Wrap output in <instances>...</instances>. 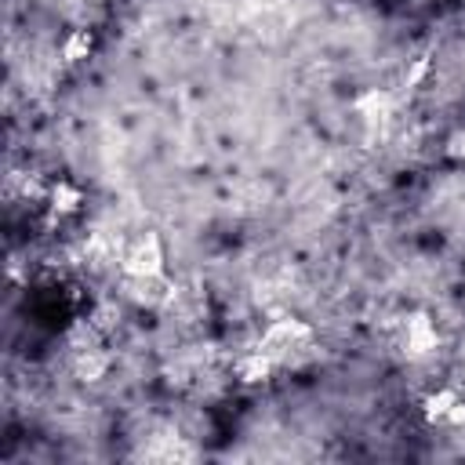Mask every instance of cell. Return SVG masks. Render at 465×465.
Returning <instances> with one entry per match:
<instances>
[{
    "mask_svg": "<svg viewBox=\"0 0 465 465\" xmlns=\"http://www.w3.org/2000/svg\"><path fill=\"white\" fill-rule=\"evenodd\" d=\"M309 345H312V331H309L302 320H291V316L272 320V323L265 327L262 341H258V349L269 352L276 363H280V360H291V356H298V352H305Z\"/></svg>",
    "mask_w": 465,
    "mask_h": 465,
    "instance_id": "6da1fadb",
    "label": "cell"
},
{
    "mask_svg": "<svg viewBox=\"0 0 465 465\" xmlns=\"http://www.w3.org/2000/svg\"><path fill=\"white\" fill-rule=\"evenodd\" d=\"M124 272L127 276H160L163 272V247L153 232L145 236H134L127 247H124V258H120Z\"/></svg>",
    "mask_w": 465,
    "mask_h": 465,
    "instance_id": "7a4b0ae2",
    "label": "cell"
},
{
    "mask_svg": "<svg viewBox=\"0 0 465 465\" xmlns=\"http://www.w3.org/2000/svg\"><path fill=\"white\" fill-rule=\"evenodd\" d=\"M400 338H403V352H407V356H425V352L436 349V327H432L429 316H411V320H403Z\"/></svg>",
    "mask_w": 465,
    "mask_h": 465,
    "instance_id": "3957f363",
    "label": "cell"
},
{
    "mask_svg": "<svg viewBox=\"0 0 465 465\" xmlns=\"http://www.w3.org/2000/svg\"><path fill=\"white\" fill-rule=\"evenodd\" d=\"M356 116L367 124V131H385V124H389V116H392L389 94H378V91L363 94V98L356 102Z\"/></svg>",
    "mask_w": 465,
    "mask_h": 465,
    "instance_id": "277c9868",
    "label": "cell"
},
{
    "mask_svg": "<svg viewBox=\"0 0 465 465\" xmlns=\"http://www.w3.org/2000/svg\"><path fill=\"white\" fill-rule=\"evenodd\" d=\"M272 371H276V360H272L269 352H262V349L247 352V356L236 363V378H240V381H247V385L269 381V374H272Z\"/></svg>",
    "mask_w": 465,
    "mask_h": 465,
    "instance_id": "5b68a950",
    "label": "cell"
},
{
    "mask_svg": "<svg viewBox=\"0 0 465 465\" xmlns=\"http://www.w3.org/2000/svg\"><path fill=\"white\" fill-rule=\"evenodd\" d=\"M73 367H76V374L84 381H98L105 374V367H109V356L102 349H94V345H80L76 356H73Z\"/></svg>",
    "mask_w": 465,
    "mask_h": 465,
    "instance_id": "8992f818",
    "label": "cell"
},
{
    "mask_svg": "<svg viewBox=\"0 0 465 465\" xmlns=\"http://www.w3.org/2000/svg\"><path fill=\"white\" fill-rule=\"evenodd\" d=\"M454 403H458V396H454L450 389H440V392H432V396L425 400V418H429V421H447L450 411H454Z\"/></svg>",
    "mask_w": 465,
    "mask_h": 465,
    "instance_id": "52a82bcc",
    "label": "cell"
},
{
    "mask_svg": "<svg viewBox=\"0 0 465 465\" xmlns=\"http://www.w3.org/2000/svg\"><path fill=\"white\" fill-rule=\"evenodd\" d=\"M87 51H91V33H87V29H76V33L62 44V58H65V62H80Z\"/></svg>",
    "mask_w": 465,
    "mask_h": 465,
    "instance_id": "ba28073f",
    "label": "cell"
},
{
    "mask_svg": "<svg viewBox=\"0 0 465 465\" xmlns=\"http://www.w3.org/2000/svg\"><path fill=\"white\" fill-rule=\"evenodd\" d=\"M51 200H54V203H51V207H54V211H58V214H65V211H76V203H80V193H76V189H73V185H58V189H54V196H51Z\"/></svg>",
    "mask_w": 465,
    "mask_h": 465,
    "instance_id": "9c48e42d",
    "label": "cell"
},
{
    "mask_svg": "<svg viewBox=\"0 0 465 465\" xmlns=\"http://www.w3.org/2000/svg\"><path fill=\"white\" fill-rule=\"evenodd\" d=\"M450 153H454V156H465V131H458V134L450 138Z\"/></svg>",
    "mask_w": 465,
    "mask_h": 465,
    "instance_id": "30bf717a",
    "label": "cell"
}]
</instances>
